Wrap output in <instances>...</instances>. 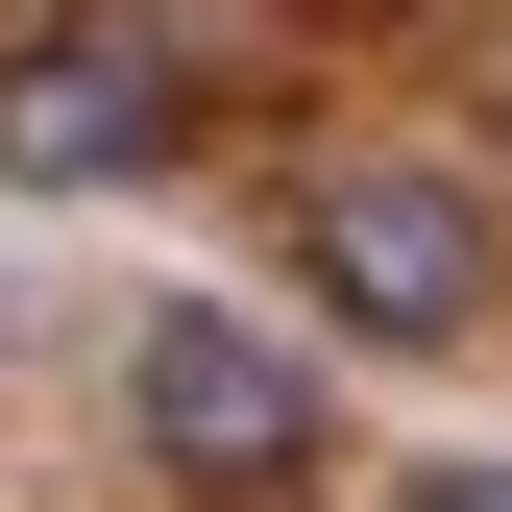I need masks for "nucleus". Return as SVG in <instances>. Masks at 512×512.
I'll return each instance as SVG.
<instances>
[{"instance_id": "obj_5", "label": "nucleus", "mask_w": 512, "mask_h": 512, "mask_svg": "<svg viewBox=\"0 0 512 512\" xmlns=\"http://www.w3.org/2000/svg\"><path fill=\"white\" fill-rule=\"evenodd\" d=\"M488 49H512V25H488Z\"/></svg>"}, {"instance_id": "obj_1", "label": "nucleus", "mask_w": 512, "mask_h": 512, "mask_svg": "<svg viewBox=\"0 0 512 512\" xmlns=\"http://www.w3.org/2000/svg\"><path fill=\"white\" fill-rule=\"evenodd\" d=\"M293 269L366 317V342H464L488 317V220L439 196V171H317L293 196Z\"/></svg>"}, {"instance_id": "obj_2", "label": "nucleus", "mask_w": 512, "mask_h": 512, "mask_svg": "<svg viewBox=\"0 0 512 512\" xmlns=\"http://www.w3.org/2000/svg\"><path fill=\"white\" fill-rule=\"evenodd\" d=\"M0 171H25V196H122V171H171V49H122V25L0 49Z\"/></svg>"}, {"instance_id": "obj_3", "label": "nucleus", "mask_w": 512, "mask_h": 512, "mask_svg": "<svg viewBox=\"0 0 512 512\" xmlns=\"http://www.w3.org/2000/svg\"><path fill=\"white\" fill-rule=\"evenodd\" d=\"M122 415H147L196 488H269V464H317V366H269L244 317H147V342H122Z\"/></svg>"}, {"instance_id": "obj_4", "label": "nucleus", "mask_w": 512, "mask_h": 512, "mask_svg": "<svg viewBox=\"0 0 512 512\" xmlns=\"http://www.w3.org/2000/svg\"><path fill=\"white\" fill-rule=\"evenodd\" d=\"M415 512H512V464H439V488H415Z\"/></svg>"}]
</instances>
